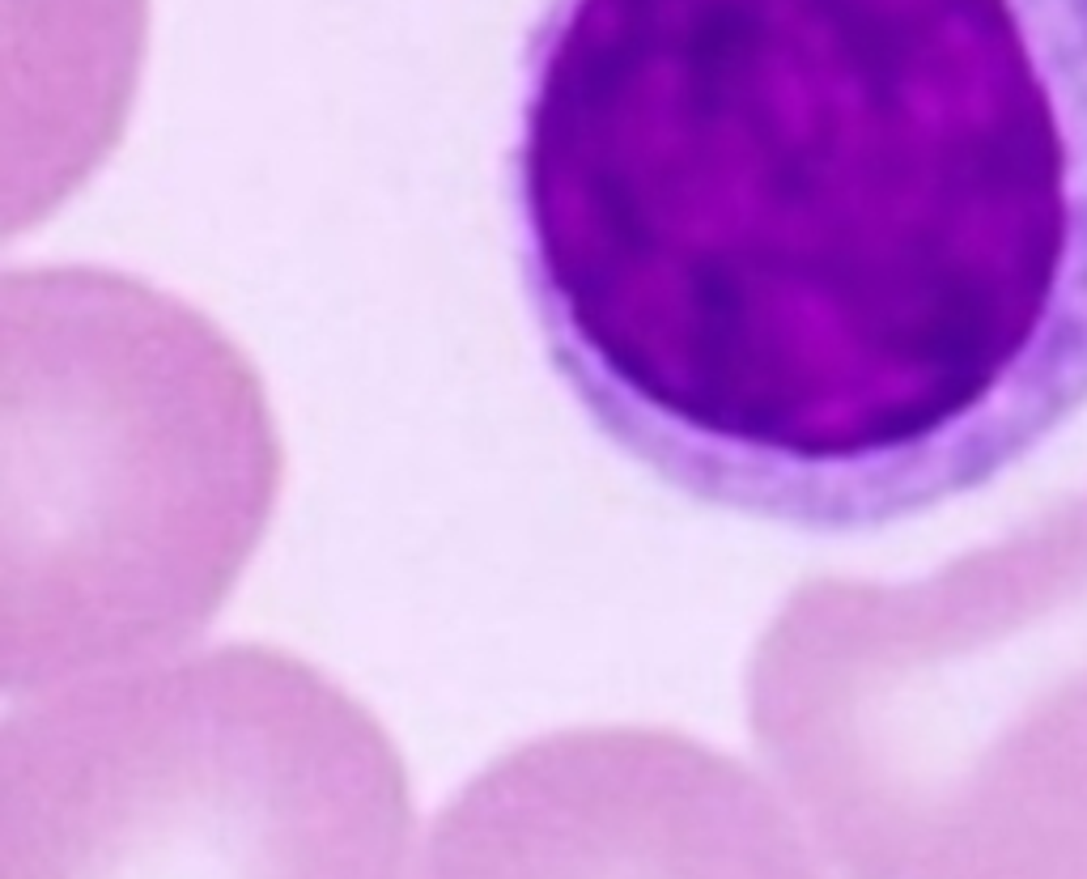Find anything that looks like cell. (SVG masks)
Listing matches in <instances>:
<instances>
[{
	"mask_svg": "<svg viewBox=\"0 0 1087 879\" xmlns=\"http://www.w3.org/2000/svg\"><path fill=\"white\" fill-rule=\"evenodd\" d=\"M833 612L837 714L884 820L973 879H1087V485Z\"/></svg>",
	"mask_w": 1087,
	"mask_h": 879,
	"instance_id": "obj_2",
	"label": "cell"
},
{
	"mask_svg": "<svg viewBox=\"0 0 1087 879\" xmlns=\"http://www.w3.org/2000/svg\"><path fill=\"white\" fill-rule=\"evenodd\" d=\"M519 277L693 502L876 531L1087 408V0H548Z\"/></svg>",
	"mask_w": 1087,
	"mask_h": 879,
	"instance_id": "obj_1",
	"label": "cell"
}]
</instances>
